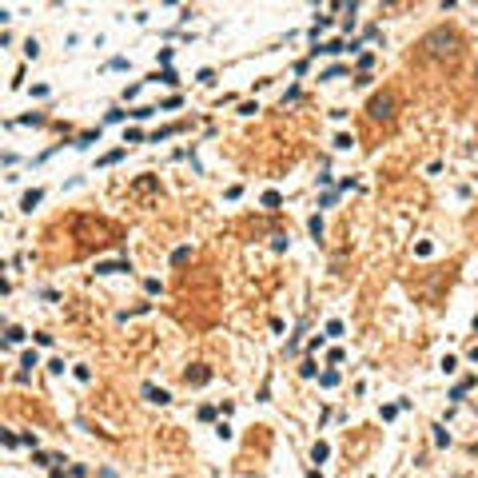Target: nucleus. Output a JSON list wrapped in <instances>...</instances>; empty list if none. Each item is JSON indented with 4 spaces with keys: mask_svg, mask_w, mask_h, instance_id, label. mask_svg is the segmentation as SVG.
<instances>
[{
    "mask_svg": "<svg viewBox=\"0 0 478 478\" xmlns=\"http://www.w3.org/2000/svg\"><path fill=\"white\" fill-rule=\"evenodd\" d=\"M474 76H478V64H474Z\"/></svg>",
    "mask_w": 478,
    "mask_h": 478,
    "instance_id": "dca6fc26",
    "label": "nucleus"
},
{
    "mask_svg": "<svg viewBox=\"0 0 478 478\" xmlns=\"http://www.w3.org/2000/svg\"><path fill=\"white\" fill-rule=\"evenodd\" d=\"M184 382H188V386H203V382H212V371H207L203 363H195V367L184 371Z\"/></svg>",
    "mask_w": 478,
    "mask_h": 478,
    "instance_id": "20e7f679",
    "label": "nucleus"
},
{
    "mask_svg": "<svg viewBox=\"0 0 478 478\" xmlns=\"http://www.w3.org/2000/svg\"><path fill=\"white\" fill-rule=\"evenodd\" d=\"M116 271H128V263H100L96 275H116Z\"/></svg>",
    "mask_w": 478,
    "mask_h": 478,
    "instance_id": "0eeeda50",
    "label": "nucleus"
},
{
    "mask_svg": "<svg viewBox=\"0 0 478 478\" xmlns=\"http://www.w3.org/2000/svg\"><path fill=\"white\" fill-rule=\"evenodd\" d=\"M327 454H331V446H327V442H315V451H311V458H315V462H323Z\"/></svg>",
    "mask_w": 478,
    "mask_h": 478,
    "instance_id": "1a4fd4ad",
    "label": "nucleus"
},
{
    "mask_svg": "<svg viewBox=\"0 0 478 478\" xmlns=\"http://www.w3.org/2000/svg\"><path fill=\"white\" fill-rule=\"evenodd\" d=\"M143 399H147V403H160V406H164V403H171V395H167V391H160V386H143Z\"/></svg>",
    "mask_w": 478,
    "mask_h": 478,
    "instance_id": "39448f33",
    "label": "nucleus"
},
{
    "mask_svg": "<svg viewBox=\"0 0 478 478\" xmlns=\"http://www.w3.org/2000/svg\"><path fill=\"white\" fill-rule=\"evenodd\" d=\"M120 160H124V152H108V156H104V160H100V164H104V167H108V164H120Z\"/></svg>",
    "mask_w": 478,
    "mask_h": 478,
    "instance_id": "4468645a",
    "label": "nucleus"
},
{
    "mask_svg": "<svg viewBox=\"0 0 478 478\" xmlns=\"http://www.w3.org/2000/svg\"><path fill=\"white\" fill-rule=\"evenodd\" d=\"M307 478H323V474H319V470H311V474H307Z\"/></svg>",
    "mask_w": 478,
    "mask_h": 478,
    "instance_id": "2eb2a0df",
    "label": "nucleus"
},
{
    "mask_svg": "<svg viewBox=\"0 0 478 478\" xmlns=\"http://www.w3.org/2000/svg\"><path fill=\"white\" fill-rule=\"evenodd\" d=\"M423 56H430V60H458V32H451V28H434V32H427L423 36Z\"/></svg>",
    "mask_w": 478,
    "mask_h": 478,
    "instance_id": "f257e3e1",
    "label": "nucleus"
},
{
    "mask_svg": "<svg viewBox=\"0 0 478 478\" xmlns=\"http://www.w3.org/2000/svg\"><path fill=\"white\" fill-rule=\"evenodd\" d=\"M132 195H136V199H152V195H160V179H156V175H140L136 184H132Z\"/></svg>",
    "mask_w": 478,
    "mask_h": 478,
    "instance_id": "7ed1b4c3",
    "label": "nucleus"
},
{
    "mask_svg": "<svg viewBox=\"0 0 478 478\" xmlns=\"http://www.w3.org/2000/svg\"><path fill=\"white\" fill-rule=\"evenodd\" d=\"M156 80H160V84H167V88H175V84H179V76H175V72H171V68H164V72H160V76H156Z\"/></svg>",
    "mask_w": 478,
    "mask_h": 478,
    "instance_id": "6e6552de",
    "label": "nucleus"
},
{
    "mask_svg": "<svg viewBox=\"0 0 478 478\" xmlns=\"http://www.w3.org/2000/svg\"><path fill=\"white\" fill-rule=\"evenodd\" d=\"M4 339H8V343H24V331H20V327H8Z\"/></svg>",
    "mask_w": 478,
    "mask_h": 478,
    "instance_id": "9b49d317",
    "label": "nucleus"
},
{
    "mask_svg": "<svg viewBox=\"0 0 478 478\" xmlns=\"http://www.w3.org/2000/svg\"><path fill=\"white\" fill-rule=\"evenodd\" d=\"M367 112H371V120H391V116H395V96H391V92H379V96H371Z\"/></svg>",
    "mask_w": 478,
    "mask_h": 478,
    "instance_id": "f03ea898",
    "label": "nucleus"
},
{
    "mask_svg": "<svg viewBox=\"0 0 478 478\" xmlns=\"http://www.w3.org/2000/svg\"><path fill=\"white\" fill-rule=\"evenodd\" d=\"M40 199H44V191H40V188H32V191H24V199H20V207H24V212H32V207H36Z\"/></svg>",
    "mask_w": 478,
    "mask_h": 478,
    "instance_id": "423d86ee",
    "label": "nucleus"
},
{
    "mask_svg": "<svg viewBox=\"0 0 478 478\" xmlns=\"http://www.w3.org/2000/svg\"><path fill=\"white\" fill-rule=\"evenodd\" d=\"M188 259H191V247H175L171 251V263H188Z\"/></svg>",
    "mask_w": 478,
    "mask_h": 478,
    "instance_id": "9d476101",
    "label": "nucleus"
},
{
    "mask_svg": "<svg viewBox=\"0 0 478 478\" xmlns=\"http://www.w3.org/2000/svg\"><path fill=\"white\" fill-rule=\"evenodd\" d=\"M371 64H375V56H371V52H363V56H358V68H363V76H367V68H371Z\"/></svg>",
    "mask_w": 478,
    "mask_h": 478,
    "instance_id": "ddd939ff",
    "label": "nucleus"
},
{
    "mask_svg": "<svg viewBox=\"0 0 478 478\" xmlns=\"http://www.w3.org/2000/svg\"><path fill=\"white\" fill-rule=\"evenodd\" d=\"M175 132H179V128H160V132L152 136V143H160V140H167V136H175Z\"/></svg>",
    "mask_w": 478,
    "mask_h": 478,
    "instance_id": "f8f14e48",
    "label": "nucleus"
}]
</instances>
